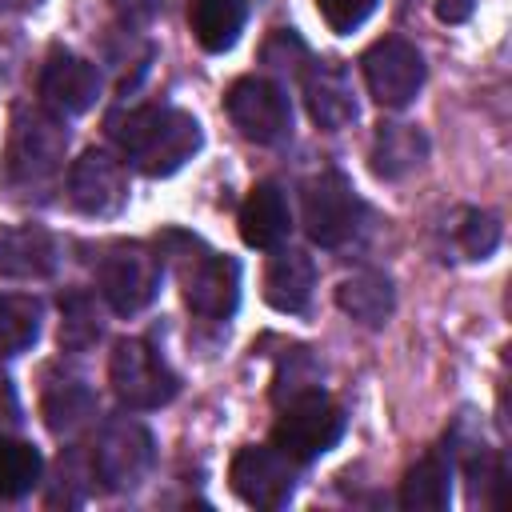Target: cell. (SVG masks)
<instances>
[{"label": "cell", "mask_w": 512, "mask_h": 512, "mask_svg": "<svg viewBox=\"0 0 512 512\" xmlns=\"http://www.w3.org/2000/svg\"><path fill=\"white\" fill-rule=\"evenodd\" d=\"M160 256H180V284H184V304L200 320H228L240 304V264L224 252H208L196 236L188 240V252H168Z\"/></svg>", "instance_id": "obj_4"}, {"label": "cell", "mask_w": 512, "mask_h": 512, "mask_svg": "<svg viewBox=\"0 0 512 512\" xmlns=\"http://www.w3.org/2000/svg\"><path fill=\"white\" fill-rule=\"evenodd\" d=\"M108 384L116 392V400L132 412H152V408H164L176 392H180V376L160 360V352L140 340V336H128V340H116L112 356H108Z\"/></svg>", "instance_id": "obj_3"}, {"label": "cell", "mask_w": 512, "mask_h": 512, "mask_svg": "<svg viewBox=\"0 0 512 512\" xmlns=\"http://www.w3.org/2000/svg\"><path fill=\"white\" fill-rule=\"evenodd\" d=\"M100 96V68L68 48H56L40 68V100L56 116H80Z\"/></svg>", "instance_id": "obj_13"}, {"label": "cell", "mask_w": 512, "mask_h": 512, "mask_svg": "<svg viewBox=\"0 0 512 512\" xmlns=\"http://www.w3.org/2000/svg\"><path fill=\"white\" fill-rule=\"evenodd\" d=\"M40 0H0V12H32Z\"/></svg>", "instance_id": "obj_33"}, {"label": "cell", "mask_w": 512, "mask_h": 512, "mask_svg": "<svg viewBox=\"0 0 512 512\" xmlns=\"http://www.w3.org/2000/svg\"><path fill=\"white\" fill-rule=\"evenodd\" d=\"M108 136L116 140L120 160H128L136 172L152 180L180 172L204 144L196 116L172 104H140L128 112H112Z\"/></svg>", "instance_id": "obj_1"}, {"label": "cell", "mask_w": 512, "mask_h": 512, "mask_svg": "<svg viewBox=\"0 0 512 512\" xmlns=\"http://www.w3.org/2000/svg\"><path fill=\"white\" fill-rule=\"evenodd\" d=\"M40 336V300L24 292H0V356H20Z\"/></svg>", "instance_id": "obj_23"}, {"label": "cell", "mask_w": 512, "mask_h": 512, "mask_svg": "<svg viewBox=\"0 0 512 512\" xmlns=\"http://www.w3.org/2000/svg\"><path fill=\"white\" fill-rule=\"evenodd\" d=\"M456 244L468 260H484L496 252L500 244V220L492 212H480V208H468L456 224Z\"/></svg>", "instance_id": "obj_27"}, {"label": "cell", "mask_w": 512, "mask_h": 512, "mask_svg": "<svg viewBox=\"0 0 512 512\" xmlns=\"http://www.w3.org/2000/svg\"><path fill=\"white\" fill-rule=\"evenodd\" d=\"M424 156H428V140H424V132L412 128V124H380L376 136H372V152H368L372 172H376L380 180H400V176H408L412 168L424 164Z\"/></svg>", "instance_id": "obj_18"}, {"label": "cell", "mask_w": 512, "mask_h": 512, "mask_svg": "<svg viewBox=\"0 0 512 512\" xmlns=\"http://www.w3.org/2000/svg\"><path fill=\"white\" fill-rule=\"evenodd\" d=\"M152 456H156L152 432L140 420L120 416V420L104 424V432L96 440V452H92V472H96V480H104V488L128 492L148 476Z\"/></svg>", "instance_id": "obj_11"}, {"label": "cell", "mask_w": 512, "mask_h": 512, "mask_svg": "<svg viewBox=\"0 0 512 512\" xmlns=\"http://www.w3.org/2000/svg\"><path fill=\"white\" fill-rule=\"evenodd\" d=\"M40 452L28 440H4L0 436V500H20L40 484Z\"/></svg>", "instance_id": "obj_24"}, {"label": "cell", "mask_w": 512, "mask_h": 512, "mask_svg": "<svg viewBox=\"0 0 512 512\" xmlns=\"http://www.w3.org/2000/svg\"><path fill=\"white\" fill-rule=\"evenodd\" d=\"M264 64H272V68H280V72H300V68L308 64V48H304V40H300L292 28H280V32L264 44Z\"/></svg>", "instance_id": "obj_29"}, {"label": "cell", "mask_w": 512, "mask_h": 512, "mask_svg": "<svg viewBox=\"0 0 512 512\" xmlns=\"http://www.w3.org/2000/svg\"><path fill=\"white\" fill-rule=\"evenodd\" d=\"M360 72L380 108H408L424 88V56L400 36L376 40L360 56Z\"/></svg>", "instance_id": "obj_10"}, {"label": "cell", "mask_w": 512, "mask_h": 512, "mask_svg": "<svg viewBox=\"0 0 512 512\" xmlns=\"http://www.w3.org/2000/svg\"><path fill=\"white\" fill-rule=\"evenodd\" d=\"M240 240L248 248H280L292 232V208L280 184H256L240 204Z\"/></svg>", "instance_id": "obj_16"}, {"label": "cell", "mask_w": 512, "mask_h": 512, "mask_svg": "<svg viewBox=\"0 0 512 512\" xmlns=\"http://www.w3.org/2000/svg\"><path fill=\"white\" fill-rule=\"evenodd\" d=\"M68 200L88 216H116L128 204V168L108 148H88L68 168Z\"/></svg>", "instance_id": "obj_12"}, {"label": "cell", "mask_w": 512, "mask_h": 512, "mask_svg": "<svg viewBox=\"0 0 512 512\" xmlns=\"http://www.w3.org/2000/svg\"><path fill=\"white\" fill-rule=\"evenodd\" d=\"M312 288H316V264L308 252L300 248H280L268 268H264V300L276 308V312H304L308 300H312Z\"/></svg>", "instance_id": "obj_17"}, {"label": "cell", "mask_w": 512, "mask_h": 512, "mask_svg": "<svg viewBox=\"0 0 512 512\" xmlns=\"http://www.w3.org/2000/svg\"><path fill=\"white\" fill-rule=\"evenodd\" d=\"M68 132L52 108H32L20 104L12 112V132H8V172L24 184H40L56 176L64 164Z\"/></svg>", "instance_id": "obj_6"}, {"label": "cell", "mask_w": 512, "mask_h": 512, "mask_svg": "<svg viewBox=\"0 0 512 512\" xmlns=\"http://www.w3.org/2000/svg\"><path fill=\"white\" fill-rule=\"evenodd\" d=\"M344 408L324 396V388H312L288 404H280V420L272 424V448H280L296 464H312L324 452H332L344 436Z\"/></svg>", "instance_id": "obj_2"}, {"label": "cell", "mask_w": 512, "mask_h": 512, "mask_svg": "<svg viewBox=\"0 0 512 512\" xmlns=\"http://www.w3.org/2000/svg\"><path fill=\"white\" fill-rule=\"evenodd\" d=\"M60 264V244L40 224H0V276L44 280Z\"/></svg>", "instance_id": "obj_15"}, {"label": "cell", "mask_w": 512, "mask_h": 512, "mask_svg": "<svg viewBox=\"0 0 512 512\" xmlns=\"http://www.w3.org/2000/svg\"><path fill=\"white\" fill-rule=\"evenodd\" d=\"M304 104L316 128L324 132H340L356 120V88L352 76L340 60H320L304 72Z\"/></svg>", "instance_id": "obj_14"}, {"label": "cell", "mask_w": 512, "mask_h": 512, "mask_svg": "<svg viewBox=\"0 0 512 512\" xmlns=\"http://www.w3.org/2000/svg\"><path fill=\"white\" fill-rule=\"evenodd\" d=\"M312 388H320V368H316V360L308 356V348H292V352L280 360V368H276L272 400H276V404H288V400H296V396H304V392H312Z\"/></svg>", "instance_id": "obj_26"}, {"label": "cell", "mask_w": 512, "mask_h": 512, "mask_svg": "<svg viewBox=\"0 0 512 512\" xmlns=\"http://www.w3.org/2000/svg\"><path fill=\"white\" fill-rule=\"evenodd\" d=\"M112 4H116L120 24H128V28H144L160 8V0H112Z\"/></svg>", "instance_id": "obj_30"}, {"label": "cell", "mask_w": 512, "mask_h": 512, "mask_svg": "<svg viewBox=\"0 0 512 512\" xmlns=\"http://www.w3.org/2000/svg\"><path fill=\"white\" fill-rule=\"evenodd\" d=\"M20 420V408H16V396H12V388H8V380L0 376V432L4 428H12Z\"/></svg>", "instance_id": "obj_32"}, {"label": "cell", "mask_w": 512, "mask_h": 512, "mask_svg": "<svg viewBox=\"0 0 512 512\" xmlns=\"http://www.w3.org/2000/svg\"><path fill=\"white\" fill-rule=\"evenodd\" d=\"M472 8H476V0H436V20H444V24H464V20L472 16Z\"/></svg>", "instance_id": "obj_31"}, {"label": "cell", "mask_w": 512, "mask_h": 512, "mask_svg": "<svg viewBox=\"0 0 512 512\" xmlns=\"http://www.w3.org/2000/svg\"><path fill=\"white\" fill-rule=\"evenodd\" d=\"M40 412H44V424L56 432V436H72L80 432L92 412H96V396L84 380L76 376H64V380H52L44 388V400H40Z\"/></svg>", "instance_id": "obj_22"}, {"label": "cell", "mask_w": 512, "mask_h": 512, "mask_svg": "<svg viewBox=\"0 0 512 512\" xmlns=\"http://www.w3.org/2000/svg\"><path fill=\"white\" fill-rule=\"evenodd\" d=\"M96 284H100V296L108 300L112 312L120 316H136L144 312L156 296H160V284H164V260L136 244V240H120L112 244L100 264H96Z\"/></svg>", "instance_id": "obj_5"}, {"label": "cell", "mask_w": 512, "mask_h": 512, "mask_svg": "<svg viewBox=\"0 0 512 512\" xmlns=\"http://www.w3.org/2000/svg\"><path fill=\"white\" fill-rule=\"evenodd\" d=\"M452 504V464L444 456L416 460L400 480V508L408 512H444Z\"/></svg>", "instance_id": "obj_21"}, {"label": "cell", "mask_w": 512, "mask_h": 512, "mask_svg": "<svg viewBox=\"0 0 512 512\" xmlns=\"http://www.w3.org/2000/svg\"><path fill=\"white\" fill-rule=\"evenodd\" d=\"M336 304L344 316L360 320L364 328H380L396 308V292H392V280L384 272H356V276L340 280Z\"/></svg>", "instance_id": "obj_19"}, {"label": "cell", "mask_w": 512, "mask_h": 512, "mask_svg": "<svg viewBox=\"0 0 512 512\" xmlns=\"http://www.w3.org/2000/svg\"><path fill=\"white\" fill-rule=\"evenodd\" d=\"M224 108H228V120L240 128V136L252 144H280L292 132V104L276 80L240 76L224 92Z\"/></svg>", "instance_id": "obj_7"}, {"label": "cell", "mask_w": 512, "mask_h": 512, "mask_svg": "<svg viewBox=\"0 0 512 512\" xmlns=\"http://www.w3.org/2000/svg\"><path fill=\"white\" fill-rule=\"evenodd\" d=\"M60 348L68 352H84L100 340L104 324H100V312H96V300L88 292H68L60 300Z\"/></svg>", "instance_id": "obj_25"}, {"label": "cell", "mask_w": 512, "mask_h": 512, "mask_svg": "<svg viewBox=\"0 0 512 512\" xmlns=\"http://www.w3.org/2000/svg\"><path fill=\"white\" fill-rule=\"evenodd\" d=\"M244 20H248L244 0H192L188 4V24L204 52H228L240 40Z\"/></svg>", "instance_id": "obj_20"}, {"label": "cell", "mask_w": 512, "mask_h": 512, "mask_svg": "<svg viewBox=\"0 0 512 512\" xmlns=\"http://www.w3.org/2000/svg\"><path fill=\"white\" fill-rule=\"evenodd\" d=\"M376 4H380V0H316L324 24H328L332 32H340V36L356 32V28L376 12Z\"/></svg>", "instance_id": "obj_28"}, {"label": "cell", "mask_w": 512, "mask_h": 512, "mask_svg": "<svg viewBox=\"0 0 512 512\" xmlns=\"http://www.w3.org/2000/svg\"><path fill=\"white\" fill-rule=\"evenodd\" d=\"M364 204L340 172H320L304 184V232L320 248H340L356 236Z\"/></svg>", "instance_id": "obj_8"}, {"label": "cell", "mask_w": 512, "mask_h": 512, "mask_svg": "<svg viewBox=\"0 0 512 512\" xmlns=\"http://www.w3.org/2000/svg\"><path fill=\"white\" fill-rule=\"evenodd\" d=\"M296 460H288L280 448L272 444H248L232 456V468H228V480H232V492L252 504V508H264V512H276L292 500L296 492Z\"/></svg>", "instance_id": "obj_9"}]
</instances>
